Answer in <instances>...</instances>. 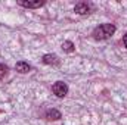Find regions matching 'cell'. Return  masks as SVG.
Segmentation results:
<instances>
[{
	"label": "cell",
	"mask_w": 127,
	"mask_h": 125,
	"mask_svg": "<svg viewBox=\"0 0 127 125\" xmlns=\"http://www.w3.org/2000/svg\"><path fill=\"white\" fill-rule=\"evenodd\" d=\"M18 4L27 9H38L44 4L43 0H35V1H28V0H18Z\"/></svg>",
	"instance_id": "3957f363"
},
{
	"label": "cell",
	"mask_w": 127,
	"mask_h": 125,
	"mask_svg": "<svg viewBox=\"0 0 127 125\" xmlns=\"http://www.w3.org/2000/svg\"><path fill=\"white\" fill-rule=\"evenodd\" d=\"M61 47H62L64 52H66V53H72V52L75 50V46H74V43H72V41H68V40H66V41H64Z\"/></svg>",
	"instance_id": "ba28073f"
},
{
	"label": "cell",
	"mask_w": 127,
	"mask_h": 125,
	"mask_svg": "<svg viewBox=\"0 0 127 125\" xmlns=\"http://www.w3.org/2000/svg\"><path fill=\"white\" fill-rule=\"evenodd\" d=\"M115 31H117V28L114 24H100L99 27H96L93 30V38L99 40V41L108 40L115 34Z\"/></svg>",
	"instance_id": "6da1fadb"
},
{
	"label": "cell",
	"mask_w": 127,
	"mask_h": 125,
	"mask_svg": "<svg viewBox=\"0 0 127 125\" xmlns=\"http://www.w3.org/2000/svg\"><path fill=\"white\" fill-rule=\"evenodd\" d=\"M74 12L77 15H89L90 13V4L86 1H80L74 6Z\"/></svg>",
	"instance_id": "277c9868"
},
{
	"label": "cell",
	"mask_w": 127,
	"mask_h": 125,
	"mask_svg": "<svg viewBox=\"0 0 127 125\" xmlns=\"http://www.w3.org/2000/svg\"><path fill=\"white\" fill-rule=\"evenodd\" d=\"M52 91L56 97H65L68 93V85L64 83V81H56L53 85H52Z\"/></svg>",
	"instance_id": "7a4b0ae2"
},
{
	"label": "cell",
	"mask_w": 127,
	"mask_h": 125,
	"mask_svg": "<svg viewBox=\"0 0 127 125\" xmlns=\"http://www.w3.org/2000/svg\"><path fill=\"white\" fill-rule=\"evenodd\" d=\"M123 44H124V47L127 49V34H124V35H123Z\"/></svg>",
	"instance_id": "30bf717a"
},
{
	"label": "cell",
	"mask_w": 127,
	"mask_h": 125,
	"mask_svg": "<svg viewBox=\"0 0 127 125\" xmlns=\"http://www.w3.org/2000/svg\"><path fill=\"white\" fill-rule=\"evenodd\" d=\"M6 72H7V66H6V65H3V63H0V81L4 78Z\"/></svg>",
	"instance_id": "9c48e42d"
},
{
	"label": "cell",
	"mask_w": 127,
	"mask_h": 125,
	"mask_svg": "<svg viewBox=\"0 0 127 125\" xmlns=\"http://www.w3.org/2000/svg\"><path fill=\"white\" fill-rule=\"evenodd\" d=\"M43 62L46 63V65H53V66H58L59 63H61V61H59V58L56 56V55H44L43 56Z\"/></svg>",
	"instance_id": "5b68a950"
},
{
	"label": "cell",
	"mask_w": 127,
	"mask_h": 125,
	"mask_svg": "<svg viewBox=\"0 0 127 125\" xmlns=\"http://www.w3.org/2000/svg\"><path fill=\"white\" fill-rule=\"evenodd\" d=\"M15 69H16L19 74H27V72L31 71V65L27 63V62H24V61H19V62H16V65H15Z\"/></svg>",
	"instance_id": "8992f818"
},
{
	"label": "cell",
	"mask_w": 127,
	"mask_h": 125,
	"mask_svg": "<svg viewBox=\"0 0 127 125\" xmlns=\"http://www.w3.org/2000/svg\"><path fill=\"white\" fill-rule=\"evenodd\" d=\"M61 118H62V113L56 109H49L46 112V119H49V121H58Z\"/></svg>",
	"instance_id": "52a82bcc"
}]
</instances>
